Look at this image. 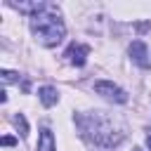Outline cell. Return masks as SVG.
<instances>
[{"label": "cell", "mask_w": 151, "mask_h": 151, "mask_svg": "<svg viewBox=\"0 0 151 151\" xmlns=\"http://www.w3.org/2000/svg\"><path fill=\"white\" fill-rule=\"evenodd\" d=\"M31 31H33L35 40L40 45H45V47L59 45L64 40V33H66L64 21L54 12H50V7L42 9V12H38V14H31Z\"/></svg>", "instance_id": "1"}, {"label": "cell", "mask_w": 151, "mask_h": 151, "mask_svg": "<svg viewBox=\"0 0 151 151\" xmlns=\"http://www.w3.org/2000/svg\"><path fill=\"white\" fill-rule=\"evenodd\" d=\"M87 120H90V127L83 125V132H85L87 137H92L94 142L111 146V144H118V142L123 139L120 134H113V123H111L109 118H104L101 113H94V116H90Z\"/></svg>", "instance_id": "2"}, {"label": "cell", "mask_w": 151, "mask_h": 151, "mask_svg": "<svg viewBox=\"0 0 151 151\" xmlns=\"http://www.w3.org/2000/svg\"><path fill=\"white\" fill-rule=\"evenodd\" d=\"M94 92L101 94V97H106V99H111V101H118V104H125V101H127L125 90H120L118 85H113V83H109V80L94 83Z\"/></svg>", "instance_id": "3"}, {"label": "cell", "mask_w": 151, "mask_h": 151, "mask_svg": "<svg viewBox=\"0 0 151 151\" xmlns=\"http://www.w3.org/2000/svg\"><path fill=\"white\" fill-rule=\"evenodd\" d=\"M87 54H90V47L87 45H78V42H73V45H68V50H66V61L68 64H73V66H83L85 61H87Z\"/></svg>", "instance_id": "4"}, {"label": "cell", "mask_w": 151, "mask_h": 151, "mask_svg": "<svg viewBox=\"0 0 151 151\" xmlns=\"http://www.w3.org/2000/svg\"><path fill=\"white\" fill-rule=\"evenodd\" d=\"M130 57H132V61L134 64H139L142 68H149V54H146V45L142 42V40H134L132 45H130Z\"/></svg>", "instance_id": "5"}, {"label": "cell", "mask_w": 151, "mask_h": 151, "mask_svg": "<svg viewBox=\"0 0 151 151\" xmlns=\"http://www.w3.org/2000/svg\"><path fill=\"white\" fill-rule=\"evenodd\" d=\"M38 151H54V134H52V130H47V127L40 130V137H38Z\"/></svg>", "instance_id": "6"}, {"label": "cell", "mask_w": 151, "mask_h": 151, "mask_svg": "<svg viewBox=\"0 0 151 151\" xmlns=\"http://www.w3.org/2000/svg\"><path fill=\"white\" fill-rule=\"evenodd\" d=\"M38 94H40V101H42L45 106H54V104H57V97H59V94H57V90H54L52 85L40 87V90H38Z\"/></svg>", "instance_id": "7"}, {"label": "cell", "mask_w": 151, "mask_h": 151, "mask_svg": "<svg viewBox=\"0 0 151 151\" xmlns=\"http://www.w3.org/2000/svg\"><path fill=\"white\" fill-rule=\"evenodd\" d=\"M12 120H14L17 130H19V134H21V137H26V134H28V123H26V118H24V116L19 113V116H14Z\"/></svg>", "instance_id": "8"}, {"label": "cell", "mask_w": 151, "mask_h": 151, "mask_svg": "<svg viewBox=\"0 0 151 151\" xmlns=\"http://www.w3.org/2000/svg\"><path fill=\"white\" fill-rule=\"evenodd\" d=\"M0 76H2L5 83H14V80H19V73H14V71H2Z\"/></svg>", "instance_id": "9"}, {"label": "cell", "mask_w": 151, "mask_h": 151, "mask_svg": "<svg viewBox=\"0 0 151 151\" xmlns=\"http://www.w3.org/2000/svg\"><path fill=\"white\" fill-rule=\"evenodd\" d=\"M14 142H17L14 137H2V146H12Z\"/></svg>", "instance_id": "10"}, {"label": "cell", "mask_w": 151, "mask_h": 151, "mask_svg": "<svg viewBox=\"0 0 151 151\" xmlns=\"http://www.w3.org/2000/svg\"><path fill=\"white\" fill-rule=\"evenodd\" d=\"M146 146H149V149H151V134H149V137H146Z\"/></svg>", "instance_id": "11"}, {"label": "cell", "mask_w": 151, "mask_h": 151, "mask_svg": "<svg viewBox=\"0 0 151 151\" xmlns=\"http://www.w3.org/2000/svg\"><path fill=\"white\" fill-rule=\"evenodd\" d=\"M134 151H142V149H134Z\"/></svg>", "instance_id": "12"}]
</instances>
